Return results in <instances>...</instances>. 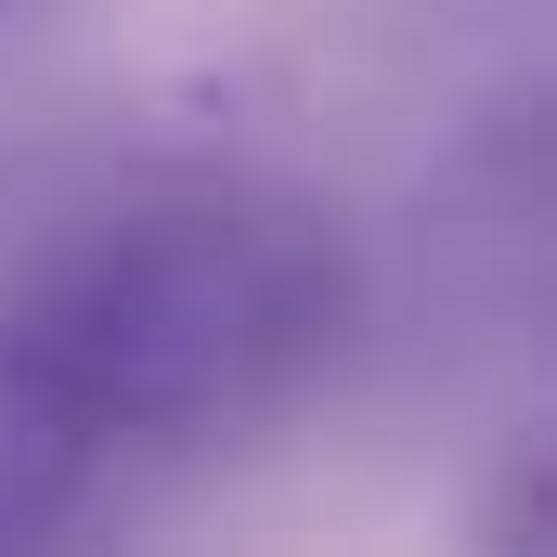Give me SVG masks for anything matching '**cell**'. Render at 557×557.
<instances>
[{
    "label": "cell",
    "instance_id": "cell-1",
    "mask_svg": "<svg viewBox=\"0 0 557 557\" xmlns=\"http://www.w3.org/2000/svg\"><path fill=\"white\" fill-rule=\"evenodd\" d=\"M350 260L324 208L234 169L117 182L0 260V416L39 441L247 428L337 350Z\"/></svg>",
    "mask_w": 557,
    "mask_h": 557
}]
</instances>
